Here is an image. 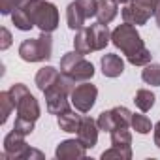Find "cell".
<instances>
[{"instance_id":"cell-8","label":"cell","mask_w":160,"mask_h":160,"mask_svg":"<svg viewBox=\"0 0 160 160\" xmlns=\"http://www.w3.org/2000/svg\"><path fill=\"white\" fill-rule=\"evenodd\" d=\"M55 156L58 160H77V158H85L87 156V147L79 141V139H64L58 143Z\"/></svg>"},{"instance_id":"cell-36","label":"cell","mask_w":160,"mask_h":160,"mask_svg":"<svg viewBox=\"0 0 160 160\" xmlns=\"http://www.w3.org/2000/svg\"><path fill=\"white\" fill-rule=\"evenodd\" d=\"M19 2H21V4H23V2H28V0H19Z\"/></svg>"},{"instance_id":"cell-16","label":"cell","mask_w":160,"mask_h":160,"mask_svg":"<svg viewBox=\"0 0 160 160\" xmlns=\"http://www.w3.org/2000/svg\"><path fill=\"white\" fill-rule=\"evenodd\" d=\"M73 49L81 55H89L94 51V42H92V34H91V27H83L79 28L75 38H73Z\"/></svg>"},{"instance_id":"cell-24","label":"cell","mask_w":160,"mask_h":160,"mask_svg":"<svg viewBox=\"0 0 160 160\" xmlns=\"http://www.w3.org/2000/svg\"><path fill=\"white\" fill-rule=\"evenodd\" d=\"M0 108H2V117H0V124H4L12 113V109L15 108L12 96H10V91H4V92H0Z\"/></svg>"},{"instance_id":"cell-1","label":"cell","mask_w":160,"mask_h":160,"mask_svg":"<svg viewBox=\"0 0 160 160\" xmlns=\"http://www.w3.org/2000/svg\"><path fill=\"white\" fill-rule=\"evenodd\" d=\"M60 72L73 79L75 83H83V81H89L94 75V66L92 62H89L81 53H77L75 49L70 51V53H64L62 58H60Z\"/></svg>"},{"instance_id":"cell-18","label":"cell","mask_w":160,"mask_h":160,"mask_svg":"<svg viewBox=\"0 0 160 160\" xmlns=\"http://www.w3.org/2000/svg\"><path fill=\"white\" fill-rule=\"evenodd\" d=\"M91 34H92V42H94V51H102L109 40H111V34H109V28L108 25L104 23H94L91 25Z\"/></svg>"},{"instance_id":"cell-35","label":"cell","mask_w":160,"mask_h":160,"mask_svg":"<svg viewBox=\"0 0 160 160\" xmlns=\"http://www.w3.org/2000/svg\"><path fill=\"white\" fill-rule=\"evenodd\" d=\"M117 2H119V4H130L132 0H117Z\"/></svg>"},{"instance_id":"cell-23","label":"cell","mask_w":160,"mask_h":160,"mask_svg":"<svg viewBox=\"0 0 160 160\" xmlns=\"http://www.w3.org/2000/svg\"><path fill=\"white\" fill-rule=\"evenodd\" d=\"M109 134H111V145H132V134L128 132L126 126H119Z\"/></svg>"},{"instance_id":"cell-31","label":"cell","mask_w":160,"mask_h":160,"mask_svg":"<svg viewBox=\"0 0 160 160\" xmlns=\"http://www.w3.org/2000/svg\"><path fill=\"white\" fill-rule=\"evenodd\" d=\"M0 34H2V42H0V49H2V51H6V49L12 45V34H10V30H8L6 27H2V28H0Z\"/></svg>"},{"instance_id":"cell-11","label":"cell","mask_w":160,"mask_h":160,"mask_svg":"<svg viewBox=\"0 0 160 160\" xmlns=\"http://www.w3.org/2000/svg\"><path fill=\"white\" fill-rule=\"evenodd\" d=\"M100 66L106 77H119L124 72V60L115 53H106L100 60Z\"/></svg>"},{"instance_id":"cell-10","label":"cell","mask_w":160,"mask_h":160,"mask_svg":"<svg viewBox=\"0 0 160 160\" xmlns=\"http://www.w3.org/2000/svg\"><path fill=\"white\" fill-rule=\"evenodd\" d=\"M121 13H122V21L128 23V25H134V27L145 25V23L151 19V15H152L149 10H145V8H141V6H138V4H134V2L124 4V8H122Z\"/></svg>"},{"instance_id":"cell-6","label":"cell","mask_w":160,"mask_h":160,"mask_svg":"<svg viewBox=\"0 0 160 160\" xmlns=\"http://www.w3.org/2000/svg\"><path fill=\"white\" fill-rule=\"evenodd\" d=\"M96 96H98L96 85L83 81L81 85H75V89L70 94V100H72V106L79 113H89L96 104Z\"/></svg>"},{"instance_id":"cell-32","label":"cell","mask_w":160,"mask_h":160,"mask_svg":"<svg viewBox=\"0 0 160 160\" xmlns=\"http://www.w3.org/2000/svg\"><path fill=\"white\" fill-rule=\"evenodd\" d=\"M25 158H36V160H42V158H43V154H42L38 149H30V147H28V151L25 152L23 160H25Z\"/></svg>"},{"instance_id":"cell-34","label":"cell","mask_w":160,"mask_h":160,"mask_svg":"<svg viewBox=\"0 0 160 160\" xmlns=\"http://www.w3.org/2000/svg\"><path fill=\"white\" fill-rule=\"evenodd\" d=\"M154 19H156L158 28H160V4H158V8H156V12H154Z\"/></svg>"},{"instance_id":"cell-33","label":"cell","mask_w":160,"mask_h":160,"mask_svg":"<svg viewBox=\"0 0 160 160\" xmlns=\"http://www.w3.org/2000/svg\"><path fill=\"white\" fill-rule=\"evenodd\" d=\"M152 132H154V145L160 149V121L152 126Z\"/></svg>"},{"instance_id":"cell-14","label":"cell","mask_w":160,"mask_h":160,"mask_svg":"<svg viewBox=\"0 0 160 160\" xmlns=\"http://www.w3.org/2000/svg\"><path fill=\"white\" fill-rule=\"evenodd\" d=\"M60 72L57 70V68H53V66H43V68H40L38 70V73H36V87L42 91V92H45L47 89H51L58 79H60Z\"/></svg>"},{"instance_id":"cell-22","label":"cell","mask_w":160,"mask_h":160,"mask_svg":"<svg viewBox=\"0 0 160 160\" xmlns=\"http://www.w3.org/2000/svg\"><path fill=\"white\" fill-rule=\"evenodd\" d=\"M130 126L138 132V134H149L152 130V124L151 121L145 117V115H139V113H132V122Z\"/></svg>"},{"instance_id":"cell-25","label":"cell","mask_w":160,"mask_h":160,"mask_svg":"<svg viewBox=\"0 0 160 160\" xmlns=\"http://www.w3.org/2000/svg\"><path fill=\"white\" fill-rule=\"evenodd\" d=\"M98 126H100V130H104V132H113L115 128H119V126H117V121H115V115H113L111 109H109V111H102V113L98 115Z\"/></svg>"},{"instance_id":"cell-4","label":"cell","mask_w":160,"mask_h":160,"mask_svg":"<svg viewBox=\"0 0 160 160\" xmlns=\"http://www.w3.org/2000/svg\"><path fill=\"white\" fill-rule=\"evenodd\" d=\"M30 12H32V19L34 25L42 30V32H55L58 27V10L53 2L47 0H30Z\"/></svg>"},{"instance_id":"cell-29","label":"cell","mask_w":160,"mask_h":160,"mask_svg":"<svg viewBox=\"0 0 160 160\" xmlns=\"http://www.w3.org/2000/svg\"><path fill=\"white\" fill-rule=\"evenodd\" d=\"M21 2L19 0H0V13L2 15H12Z\"/></svg>"},{"instance_id":"cell-17","label":"cell","mask_w":160,"mask_h":160,"mask_svg":"<svg viewBox=\"0 0 160 160\" xmlns=\"http://www.w3.org/2000/svg\"><path fill=\"white\" fill-rule=\"evenodd\" d=\"M119 13V2L117 0H98V12H96V17H98V23H104V25H109Z\"/></svg>"},{"instance_id":"cell-12","label":"cell","mask_w":160,"mask_h":160,"mask_svg":"<svg viewBox=\"0 0 160 160\" xmlns=\"http://www.w3.org/2000/svg\"><path fill=\"white\" fill-rule=\"evenodd\" d=\"M77 109L73 108V109H66L64 113H60V115H57V124H58V128L62 130V132H68V134H77V130H79V126H81V115H77L75 113Z\"/></svg>"},{"instance_id":"cell-5","label":"cell","mask_w":160,"mask_h":160,"mask_svg":"<svg viewBox=\"0 0 160 160\" xmlns=\"http://www.w3.org/2000/svg\"><path fill=\"white\" fill-rule=\"evenodd\" d=\"M111 43H113L117 49H121L126 57L145 47V43H143L139 32L136 30V27H134V25H128V23L119 25V27L111 32Z\"/></svg>"},{"instance_id":"cell-13","label":"cell","mask_w":160,"mask_h":160,"mask_svg":"<svg viewBox=\"0 0 160 160\" xmlns=\"http://www.w3.org/2000/svg\"><path fill=\"white\" fill-rule=\"evenodd\" d=\"M30 2V0H28ZM28 2H23L17 6V10L12 13V21L13 25L19 28V30H30L34 25V19H32V12H30V4Z\"/></svg>"},{"instance_id":"cell-28","label":"cell","mask_w":160,"mask_h":160,"mask_svg":"<svg viewBox=\"0 0 160 160\" xmlns=\"http://www.w3.org/2000/svg\"><path fill=\"white\" fill-rule=\"evenodd\" d=\"M77 2L81 4V8H83L87 19L96 17V12H98V0H77Z\"/></svg>"},{"instance_id":"cell-15","label":"cell","mask_w":160,"mask_h":160,"mask_svg":"<svg viewBox=\"0 0 160 160\" xmlns=\"http://www.w3.org/2000/svg\"><path fill=\"white\" fill-rule=\"evenodd\" d=\"M85 19H87V15H85L81 4H79L77 0H73V2L68 4V8H66V23H68V27H70L72 30L83 28Z\"/></svg>"},{"instance_id":"cell-7","label":"cell","mask_w":160,"mask_h":160,"mask_svg":"<svg viewBox=\"0 0 160 160\" xmlns=\"http://www.w3.org/2000/svg\"><path fill=\"white\" fill-rule=\"evenodd\" d=\"M27 136L12 130L6 138H4V152L0 154V158L6 160V158H12V160H23L25 152L28 151V145L25 141Z\"/></svg>"},{"instance_id":"cell-27","label":"cell","mask_w":160,"mask_h":160,"mask_svg":"<svg viewBox=\"0 0 160 160\" xmlns=\"http://www.w3.org/2000/svg\"><path fill=\"white\" fill-rule=\"evenodd\" d=\"M34 122L36 121H30V119H25V117H17L15 119V124H13V130L23 134V136H30L32 130H34Z\"/></svg>"},{"instance_id":"cell-21","label":"cell","mask_w":160,"mask_h":160,"mask_svg":"<svg viewBox=\"0 0 160 160\" xmlns=\"http://www.w3.org/2000/svg\"><path fill=\"white\" fill-rule=\"evenodd\" d=\"M141 79H143L147 85L160 87V64L149 62V64L145 66V70L141 72Z\"/></svg>"},{"instance_id":"cell-3","label":"cell","mask_w":160,"mask_h":160,"mask_svg":"<svg viewBox=\"0 0 160 160\" xmlns=\"http://www.w3.org/2000/svg\"><path fill=\"white\" fill-rule=\"evenodd\" d=\"M10 96L15 104L17 109V117H25L30 121H38L40 119V104L38 100L28 92V89L23 83H15L10 87Z\"/></svg>"},{"instance_id":"cell-2","label":"cell","mask_w":160,"mask_h":160,"mask_svg":"<svg viewBox=\"0 0 160 160\" xmlns=\"http://www.w3.org/2000/svg\"><path fill=\"white\" fill-rule=\"evenodd\" d=\"M53 53V38L49 32H42L38 38H28L19 45V57L25 62H42L49 60Z\"/></svg>"},{"instance_id":"cell-9","label":"cell","mask_w":160,"mask_h":160,"mask_svg":"<svg viewBox=\"0 0 160 160\" xmlns=\"http://www.w3.org/2000/svg\"><path fill=\"white\" fill-rule=\"evenodd\" d=\"M98 121H94L92 117H83L81 119V126L77 130V139L81 141L87 149H92L98 141Z\"/></svg>"},{"instance_id":"cell-20","label":"cell","mask_w":160,"mask_h":160,"mask_svg":"<svg viewBox=\"0 0 160 160\" xmlns=\"http://www.w3.org/2000/svg\"><path fill=\"white\" fill-rule=\"evenodd\" d=\"M154 100H156V96H154L151 91H147V89H139V91L136 92V96H134V102H136L138 109L143 111V113H147V111L154 106Z\"/></svg>"},{"instance_id":"cell-26","label":"cell","mask_w":160,"mask_h":160,"mask_svg":"<svg viewBox=\"0 0 160 160\" xmlns=\"http://www.w3.org/2000/svg\"><path fill=\"white\" fill-rule=\"evenodd\" d=\"M126 58H128V62H130V64H134V66H147V64L151 62L152 55H151V51H149L147 47H143V49H139V51H136V53L128 55Z\"/></svg>"},{"instance_id":"cell-30","label":"cell","mask_w":160,"mask_h":160,"mask_svg":"<svg viewBox=\"0 0 160 160\" xmlns=\"http://www.w3.org/2000/svg\"><path fill=\"white\" fill-rule=\"evenodd\" d=\"M132 2L138 4V6H141V8H145V10H149V12L154 15L156 8H158V4H160V0H132Z\"/></svg>"},{"instance_id":"cell-19","label":"cell","mask_w":160,"mask_h":160,"mask_svg":"<svg viewBox=\"0 0 160 160\" xmlns=\"http://www.w3.org/2000/svg\"><path fill=\"white\" fill-rule=\"evenodd\" d=\"M111 158L130 160L132 158V147L130 145H113L111 149H108V151L102 152V160H111Z\"/></svg>"}]
</instances>
